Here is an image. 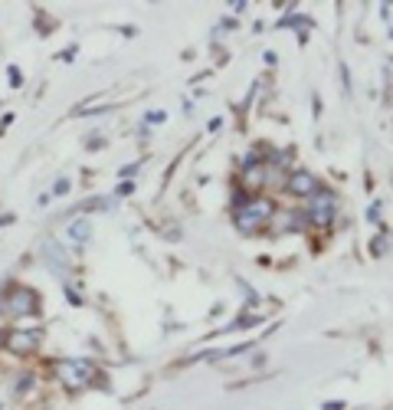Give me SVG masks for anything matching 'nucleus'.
Wrapping results in <instances>:
<instances>
[{
  "label": "nucleus",
  "mask_w": 393,
  "mask_h": 410,
  "mask_svg": "<svg viewBox=\"0 0 393 410\" xmlns=\"http://www.w3.org/2000/svg\"><path fill=\"white\" fill-rule=\"evenodd\" d=\"M4 345H7V331L0 329V348H4Z\"/></svg>",
  "instance_id": "obj_16"
},
{
  "label": "nucleus",
  "mask_w": 393,
  "mask_h": 410,
  "mask_svg": "<svg viewBox=\"0 0 393 410\" xmlns=\"http://www.w3.org/2000/svg\"><path fill=\"white\" fill-rule=\"evenodd\" d=\"M334 211H338L334 194L318 190L315 197H308V211H305V217H308V223H315V227H328V223L334 220Z\"/></svg>",
  "instance_id": "obj_5"
},
{
  "label": "nucleus",
  "mask_w": 393,
  "mask_h": 410,
  "mask_svg": "<svg viewBox=\"0 0 393 410\" xmlns=\"http://www.w3.org/2000/svg\"><path fill=\"white\" fill-rule=\"evenodd\" d=\"M0 309H4V315L13 322L33 319V315H40V309H43V296L36 289H30V286H11Z\"/></svg>",
  "instance_id": "obj_1"
},
{
  "label": "nucleus",
  "mask_w": 393,
  "mask_h": 410,
  "mask_svg": "<svg viewBox=\"0 0 393 410\" xmlns=\"http://www.w3.org/2000/svg\"><path fill=\"white\" fill-rule=\"evenodd\" d=\"M373 253L380 256V253H387V240H373Z\"/></svg>",
  "instance_id": "obj_14"
},
{
  "label": "nucleus",
  "mask_w": 393,
  "mask_h": 410,
  "mask_svg": "<svg viewBox=\"0 0 393 410\" xmlns=\"http://www.w3.org/2000/svg\"><path fill=\"white\" fill-rule=\"evenodd\" d=\"M89 237H92V223H89V220H72V223H69V240L85 243Z\"/></svg>",
  "instance_id": "obj_9"
},
{
  "label": "nucleus",
  "mask_w": 393,
  "mask_h": 410,
  "mask_svg": "<svg viewBox=\"0 0 393 410\" xmlns=\"http://www.w3.org/2000/svg\"><path fill=\"white\" fill-rule=\"evenodd\" d=\"M324 410H344V404H341V400H328V404H324Z\"/></svg>",
  "instance_id": "obj_15"
},
{
  "label": "nucleus",
  "mask_w": 393,
  "mask_h": 410,
  "mask_svg": "<svg viewBox=\"0 0 393 410\" xmlns=\"http://www.w3.org/2000/svg\"><path fill=\"white\" fill-rule=\"evenodd\" d=\"M40 345H43V329H13V331H7V345H4V348L11 351V355L27 358V355H33Z\"/></svg>",
  "instance_id": "obj_4"
},
{
  "label": "nucleus",
  "mask_w": 393,
  "mask_h": 410,
  "mask_svg": "<svg viewBox=\"0 0 393 410\" xmlns=\"http://www.w3.org/2000/svg\"><path fill=\"white\" fill-rule=\"evenodd\" d=\"M53 371H56V378H60L66 388H72V390L92 384V364L89 361H56Z\"/></svg>",
  "instance_id": "obj_3"
},
{
  "label": "nucleus",
  "mask_w": 393,
  "mask_h": 410,
  "mask_svg": "<svg viewBox=\"0 0 393 410\" xmlns=\"http://www.w3.org/2000/svg\"><path fill=\"white\" fill-rule=\"evenodd\" d=\"M285 187L292 190L295 197H315V194L322 190V184H318V178L308 174V171H292V178H289Z\"/></svg>",
  "instance_id": "obj_6"
},
{
  "label": "nucleus",
  "mask_w": 393,
  "mask_h": 410,
  "mask_svg": "<svg viewBox=\"0 0 393 410\" xmlns=\"http://www.w3.org/2000/svg\"><path fill=\"white\" fill-rule=\"evenodd\" d=\"M43 260L50 263L53 270H56L62 279H66V272H69V260H66V250H60V243H56V240H46V243H43Z\"/></svg>",
  "instance_id": "obj_7"
},
{
  "label": "nucleus",
  "mask_w": 393,
  "mask_h": 410,
  "mask_svg": "<svg viewBox=\"0 0 393 410\" xmlns=\"http://www.w3.org/2000/svg\"><path fill=\"white\" fill-rule=\"evenodd\" d=\"M7 79H11V86H20V82H23V72L17 70V66H11V70H7Z\"/></svg>",
  "instance_id": "obj_10"
},
{
  "label": "nucleus",
  "mask_w": 393,
  "mask_h": 410,
  "mask_svg": "<svg viewBox=\"0 0 393 410\" xmlns=\"http://www.w3.org/2000/svg\"><path fill=\"white\" fill-rule=\"evenodd\" d=\"M275 213V204L269 197H249L246 204L236 207V227L242 233H256L262 223H269Z\"/></svg>",
  "instance_id": "obj_2"
},
{
  "label": "nucleus",
  "mask_w": 393,
  "mask_h": 410,
  "mask_svg": "<svg viewBox=\"0 0 393 410\" xmlns=\"http://www.w3.org/2000/svg\"><path fill=\"white\" fill-rule=\"evenodd\" d=\"M11 220H13V217H0V227H7Z\"/></svg>",
  "instance_id": "obj_17"
},
{
  "label": "nucleus",
  "mask_w": 393,
  "mask_h": 410,
  "mask_svg": "<svg viewBox=\"0 0 393 410\" xmlns=\"http://www.w3.org/2000/svg\"><path fill=\"white\" fill-rule=\"evenodd\" d=\"M148 121H151V125H161V121H164V112H151V115H148Z\"/></svg>",
  "instance_id": "obj_13"
},
{
  "label": "nucleus",
  "mask_w": 393,
  "mask_h": 410,
  "mask_svg": "<svg viewBox=\"0 0 393 410\" xmlns=\"http://www.w3.org/2000/svg\"><path fill=\"white\" fill-rule=\"evenodd\" d=\"M53 194H56V197H60V194H69V178H60V180H56Z\"/></svg>",
  "instance_id": "obj_11"
},
{
  "label": "nucleus",
  "mask_w": 393,
  "mask_h": 410,
  "mask_svg": "<svg viewBox=\"0 0 393 410\" xmlns=\"http://www.w3.org/2000/svg\"><path fill=\"white\" fill-rule=\"evenodd\" d=\"M33 381H36V378H33V374H23V378H20V388H17V394H23V390H30V388H33Z\"/></svg>",
  "instance_id": "obj_12"
},
{
  "label": "nucleus",
  "mask_w": 393,
  "mask_h": 410,
  "mask_svg": "<svg viewBox=\"0 0 393 410\" xmlns=\"http://www.w3.org/2000/svg\"><path fill=\"white\" fill-rule=\"evenodd\" d=\"M266 164H259V161L252 158L249 164H246V171H242V180H246V187L249 190H259L262 184H266V180H269V174H266Z\"/></svg>",
  "instance_id": "obj_8"
}]
</instances>
